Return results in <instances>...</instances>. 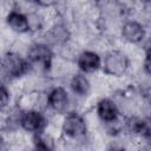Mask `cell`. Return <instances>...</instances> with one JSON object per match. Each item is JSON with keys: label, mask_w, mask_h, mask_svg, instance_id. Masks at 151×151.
Wrapping results in <instances>:
<instances>
[{"label": "cell", "mask_w": 151, "mask_h": 151, "mask_svg": "<svg viewBox=\"0 0 151 151\" xmlns=\"http://www.w3.org/2000/svg\"><path fill=\"white\" fill-rule=\"evenodd\" d=\"M74 99L64 84H52L46 90L45 112L50 117H61L71 110H74Z\"/></svg>", "instance_id": "2"}, {"label": "cell", "mask_w": 151, "mask_h": 151, "mask_svg": "<svg viewBox=\"0 0 151 151\" xmlns=\"http://www.w3.org/2000/svg\"><path fill=\"white\" fill-rule=\"evenodd\" d=\"M96 118L100 123V125H106L113 123L122 118V112L119 110L118 104L111 96H101L99 97L92 109Z\"/></svg>", "instance_id": "7"}, {"label": "cell", "mask_w": 151, "mask_h": 151, "mask_svg": "<svg viewBox=\"0 0 151 151\" xmlns=\"http://www.w3.org/2000/svg\"><path fill=\"white\" fill-rule=\"evenodd\" d=\"M118 38L123 45L143 46L149 40V26L137 18H127L119 26Z\"/></svg>", "instance_id": "4"}, {"label": "cell", "mask_w": 151, "mask_h": 151, "mask_svg": "<svg viewBox=\"0 0 151 151\" xmlns=\"http://www.w3.org/2000/svg\"><path fill=\"white\" fill-rule=\"evenodd\" d=\"M123 125H124V136L150 140L151 137L150 117H145L142 114L123 116Z\"/></svg>", "instance_id": "9"}, {"label": "cell", "mask_w": 151, "mask_h": 151, "mask_svg": "<svg viewBox=\"0 0 151 151\" xmlns=\"http://www.w3.org/2000/svg\"><path fill=\"white\" fill-rule=\"evenodd\" d=\"M31 146L40 151H59L60 138L58 134L46 129L45 131L31 136Z\"/></svg>", "instance_id": "12"}, {"label": "cell", "mask_w": 151, "mask_h": 151, "mask_svg": "<svg viewBox=\"0 0 151 151\" xmlns=\"http://www.w3.org/2000/svg\"><path fill=\"white\" fill-rule=\"evenodd\" d=\"M0 151H8L7 149V143L5 139V134L0 131Z\"/></svg>", "instance_id": "14"}, {"label": "cell", "mask_w": 151, "mask_h": 151, "mask_svg": "<svg viewBox=\"0 0 151 151\" xmlns=\"http://www.w3.org/2000/svg\"><path fill=\"white\" fill-rule=\"evenodd\" d=\"M0 65L8 84L25 78L31 72L29 64L25 55L11 50L0 55Z\"/></svg>", "instance_id": "5"}, {"label": "cell", "mask_w": 151, "mask_h": 151, "mask_svg": "<svg viewBox=\"0 0 151 151\" xmlns=\"http://www.w3.org/2000/svg\"><path fill=\"white\" fill-rule=\"evenodd\" d=\"M76 70L88 77L96 76L101 70V54L96 50L84 47L74 59Z\"/></svg>", "instance_id": "8"}, {"label": "cell", "mask_w": 151, "mask_h": 151, "mask_svg": "<svg viewBox=\"0 0 151 151\" xmlns=\"http://www.w3.org/2000/svg\"><path fill=\"white\" fill-rule=\"evenodd\" d=\"M66 87L74 100L86 101L93 94V86L91 77L76 71L67 80Z\"/></svg>", "instance_id": "10"}, {"label": "cell", "mask_w": 151, "mask_h": 151, "mask_svg": "<svg viewBox=\"0 0 151 151\" xmlns=\"http://www.w3.org/2000/svg\"><path fill=\"white\" fill-rule=\"evenodd\" d=\"M54 57H55V52L52 47H50L48 45L41 41H35V40H32L25 53V58L29 64L31 72L45 77H47L48 74Z\"/></svg>", "instance_id": "3"}, {"label": "cell", "mask_w": 151, "mask_h": 151, "mask_svg": "<svg viewBox=\"0 0 151 151\" xmlns=\"http://www.w3.org/2000/svg\"><path fill=\"white\" fill-rule=\"evenodd\" d=\"M50 117L46 112L31 109V110H21L19 127L20 131L25 132L28 136L37 134L41 131H45L48 126Z\"/></svg>", "instance_id": "6"}, {"label": "cell", "mask_w": 151, "mask_h": 151, "mask_svg": "<svg viewBox=\"0 0 151 151\" xmlns=\"http://www.w3.org/2000/svg\"><path fill=\"white\" fill-rule=\"evenodd\" d=\"M26 151H40V150H38V149H35V147H33V146H29Z\"/></svg>", "instance_id": "15"}, {"label": "cell", "mask_w": 151, "mask_h": 151, "mask_svg": "<svg viewBox=\"0 0 151 151\" xmlns=\"http://www.w3.org/2000/svg\"><path fill=\"white\" fill-rule=\"evenodd\" d=\"M132 63L123 47H111L101 54L100 73L111 79H122L130 76Z\"/></svg>", "instance_id": "1"}, {"label": "cell", "mask_w": 151, "mask_h": 151, "mask_svg": "<svg viewBox=\"0 0 151 151\" xmlns=\"http://www.w3.org/2000/svg\"><path fill=\"white\" fill-rule=\"evenodd\" d=\"M14 104V94L9 84L0 83V112L7 111Z\"/></svg>", "instance_id": "13"}, {"label": "cell", "mask_w": 151, "mask_h": 151, "mask_svg": "<svg viewBox=\"0 0 151 151\" xmlns=\"http://www.w3.org/2000/svg\"><path fill=\"white\" fill-rule=\"evenodd\" d=\"M4 25L7 31H9L12 34L17 37H24L29 35V26H28V19L27 14L13 8L9 9V12L4 18Z\"/></svg>", "instance_id": "11"}]
</instances>
